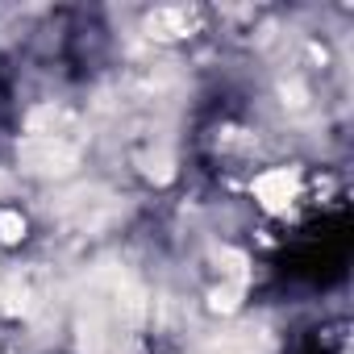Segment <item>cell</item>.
<instances>
[{"mask_svg":"<svg viewBox=\"0 0 354 354\" xmlns=\"http://www.w3.org/2000/svg\"><path fill=\"white\" fill-rule=\"evenodd\" d=\"M84 154V133L67 109H38L30 117V133L21 142V167L34 175H67Z\"/></svg>","mask_w":354,"mask_h":354,"instance_id":"6da1fadb","label":"cell"},{"mask_svg":"<svg viewBox=\"0 0 354 354\" xmlns=\"http://www.w3.org/2000/svg\"><path fill=\"white\" fill-rule=\"evenodd\" d=\"M63 217L75 221L80 230H96V225H104V221L117 217V201L109 192H96V188L92 192H75V196H67Z\"/></svg>","mask_w":354,"mask_h":354,"instance_id":"7a4b0ae2","label":"cell"},{"mask_svg":"<svg viewBox=\"0 0 354 354\" xmlns=\"http://www.w3.org/2000/svg\"><path fill=\"white\" fill-rule=\"evenodd\" d=\"M267 350H271V342H267V333L254 329V325L230 329V333H221V337H213V342L205 346V354H267Z\"/></svg>","mask_w":354,"mask_h":354,"instance_id":"3957f363","label":"cell"},{"mask_svg":"<svg viewBox=\"0 0 354 354\" xmlns=\"http://www.w3.org/2000/svg\"><path fill=\"white\" fill-rule=\"evenodd\" d=\"M254 192H259V201H263L267 209H288L292 196H296V171L279 167V171L259 175V180H254Z\"/></svg>","mask_w":354,"mask_h":354,"instance_id":"277c9868","label":"cell"},{"mask_svg":"<svg viewBox=\"0 0 354 354\" xmlns=\"http://www.w3.org/2000/svg\"><path fill=\"white\" fill-rule=\"evenodd\" d=\"M192 30H196V13H192V9H154V13L146 17V34H150V38H162V42L184 38V34H192Z\"/></svg>","mask_w":354,"mask_h":354,"instance_id":"5b68a950","label":"cell"},{"mask_svg":"<svg viewBox=\"0 0 354 354\" xmlns=\"http://www.w3.org/2000/svg\"><path fill=\"white\" fill-rule=\"evenodd\" d=\"M26 234V221L17 217V213H0V238H5V242H17Z\"/></svg>","mask_w":354,"mask_h":354,"instance_id":"8992f818","label":"cell"},{"mask_svg":"<svg viewBox=\"0 0 354 354\" xmlns=\"http://www.w3.org/2000/svg\"><path fill=\"white\" fill-rule=\"evenodd\" d=\"M283 104H292V109H300L304 104V88L292 80V84H283Z\"/></svg>","mask_w":354,"mask_h":354,"instance_id":"52a82bcc","label":"cell"}]
</instances>
